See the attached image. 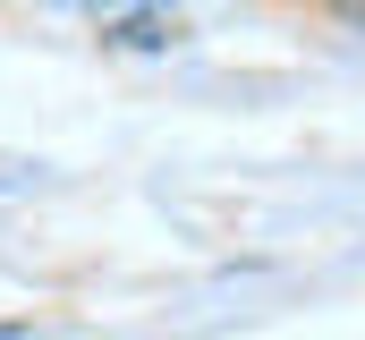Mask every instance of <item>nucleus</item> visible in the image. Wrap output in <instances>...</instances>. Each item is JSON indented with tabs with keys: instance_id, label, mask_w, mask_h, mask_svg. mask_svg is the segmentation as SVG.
Here are the masks:
<instances>
[{
	"instance_id": "f03ea898",
	"label": "nucleus",
	"mask_w": 365,
	"mask_h": 340,
	"mask_svg": "<svg viewBox=\"0 0 365 340\" xmlns=\"http://www.w3.org/2000/svg\"><path fill=\"white\" fill-rule=\"evenodd\" d=\"M331 9H357V0H331Z\"/></svg>"
},
{
	"instance_id": "f257e3e1",
	"label": "nucleus",
	"mask_w": 365,
	"mask_h": 340,
	"mask_svg": "<svg viewBox=\"0 0 365 340\" xmlns=\"http://www.w3.org/2000/svg\"><path fill=\"white\" fill-rule=\"evenodd\" d=\"M187 26H179V9H136V17H110L102 26V43H119V51H170Z\"/></svg>"
}]
</instances>
